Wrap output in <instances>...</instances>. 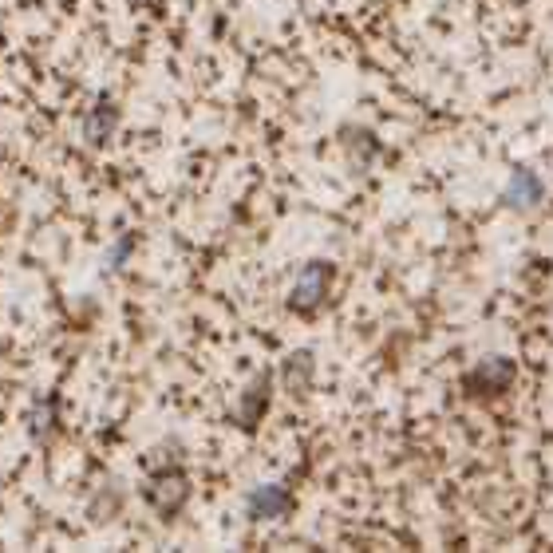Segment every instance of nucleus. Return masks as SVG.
I'll use <instances>...</instances> for the list:
<instances>
[{
    "label": "nucleus",
    "mask_w": 553,
    "mask_h": 553,
    "mask_svg": "<svg viewBox=\"0 0 553 553\" xmlns=\"http://www.w3.org/2000/svg\"><path fill=\"white\" fill-rule=\"evenodd\" d=\"M332 265L328 261H313L305 273H300V281L293 285V297H289V308L293 313H316V308L324 305V297H328V285H332Z\"/></svg>",
    "instance_id": "nucleus-1"
},
{
    "label": "nucleus",
    "mask_w": 553,
    "mask_h": 553,
    "mask_svg": "<svg viewBox=\"0 0 553 553\" xmlns=\"http://www.w3.org/2000/svg\"><path fill=\"white\" fill-rule=\"evenodd\" d=\"M514 375H518L514 360H482V364L467 375V392L470 395H498L514 383Z\"/></svg>",
    "instance_id": "nucleus-2"
},
{
    "label": "nucleus",
    "mask_w": 553,
    "mask_h": 553,
    "mask_svg": "<svg viewBox=\"0 0 553 553\" xmlns=\"http://www.w3.org/2000/svg\"><path fill=\"white\" fill-rule=\"evenodd\" d=\"M186 494H190V482H186L182 470H162V475L151 482V502L158 506L162 514H174L182 502H186Z\"/></svg>",
    "instance_id": "nucleus-3"
},
{
    "label": "nucleus",
    "mask_w": 553,
    "mask_h": 553,
    "mask_svg": "<svg viewBox=\"0 0 553 553\" xmlns=\"http://www.w3.org/2000/svg\"><path fill=\"white\" fill-rule=\"evenodd\" d=\"M289 510V494L281 486H261V490L249 494V514L253 518H281Z\"/></svg>",
    "instance_id": "nucleus-4"
},
{
    "label": "nucleus",
    "mask_w": 553,
    "mask_h": 553,
    "mask_svg": "<svg viewBox=\"0 0 553 553\" xmlns=\"http://www.w3.org/2000/svg\"><path fill=\"white\" fill-rule=\"evenodd\" d=\"M265 407H269V375H261V380L245 392V400H241V423L257 427V419L265 415Z\"/></svg>",
    "instance_id": "nucleus-5"
},
{
    "label": "nucleus",
    "mask_w": 553,
    "mask_h": 553,
    "mask_svg": "<svg viewBox=\"0 0 553 553\" xmlns=\"http://www.w3.org/2000/svg\"><path fill=\"white\" fill-rule=\"evenodd\" d=\"M281 380L289 383V387H293L297 395L305 392V387H308V380H313V367H308V356H305V352H300V356H293L289 364H285Z\"/></svg>",
    "instance_id": "nucleus-6"
},
{
    "label": "nucleus",
    "mask_w": 553,
    "mask_h": 553,
    "mask_svg": "<svg viewBox=\"0 0 553 553\" xmlns=\"http://www.w3.org/2000/svg\"><path fill=\"white\" fill-rule=\"evenodd\" d=\"M518 194H526L529 202H534V198L542 194V186H537V178H529V174H518V178H514V190H510V202H514V198H518Z\"/></svg>",
    "instance_id": "nucleus-7"
}]
</instances>
